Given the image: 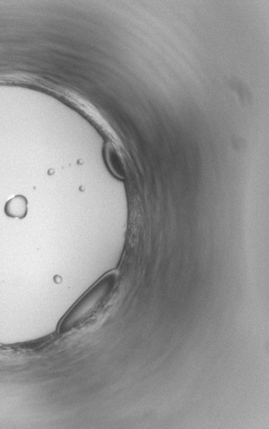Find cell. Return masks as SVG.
Segmentation results:
<instances>
[{"label": "cell", "mask_w": 269, "mask_h": 429, "mask_svg": "<svg viewBox=\"0 0 269 429\" xmlns=\"http://www.w3.org/2000/svg\"><path fill=\"white\" fill-rule=\"evenodd\" d=\"M117 279L118 275L116 272L108 273L88 290L60 322L59 332L65 334L93 317L110 299Z\"/></svg>", "instance_id": "cell-1"}, {"label": "cell", "mask_w": 269, "mask_h": 429, "mask_svg": "<svg viewBox=\"0 0 269 429\" xmlns=\"http://www.w3.org/2000/svg\"><path fill=\"white\" fill-rule=\"evenodd\" d=\"M105 158L113 175L119 177V178H125L126 174L125 164H124L121 156L119 155L113 144H108L106 146Z\"/></svg>", "instance_id": "cell-2"}, {"label": "cell", "mask_w": 269, "mask_h": 429, "mask_svg": "<svg viewBox=\"0 0 269 429\" xmlns=\"http://www.w3.org/2000/svg\"><path fill=\"white\" fill-rule=\"evenodd\" d=\"M5 214L10 218H24L27 213V200L23 195L16 196L7 202L5 207Z\"/></svg>", "instance_id": "cell-3"}]
</instances>
